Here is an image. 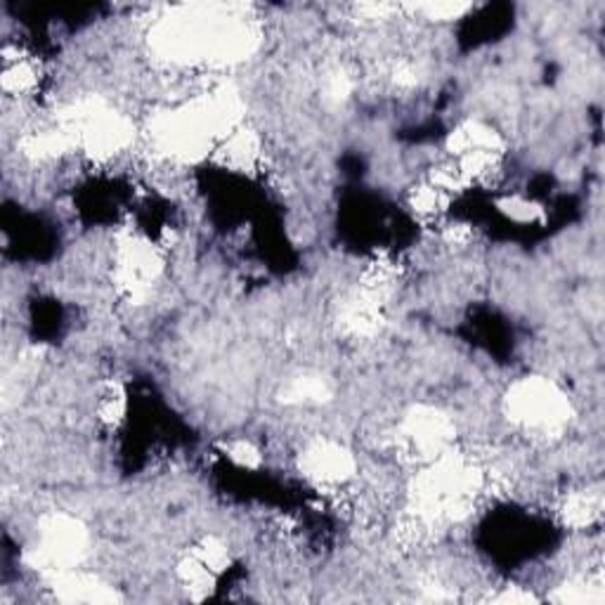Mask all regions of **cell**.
Segmentation results:
<instances>
[{
  "mask_svg": "<svg viewBox=\"0 0 605 605\" xmlns=\"http://www.w3.org/2000/svg\"><path fill=\"white\" fill-rule=\"evenodd\" d=\"M504 414L516 428L540 440L560 438L574 416V407L556 382L546 376H523L504 396Z\"/></svg>",
  "mask_w": 605,
  "mask_h": 605,
  "instance_id": "6da1fadb",
  "label": "cell"
},
{
  "mask_svg": "<svg viewBox=\"0 0 605 605\" xmlns=\"http://www.w3.org/2000/svg\"><path fill=\"white\" fill-rule=\"evenodd\" d=\"M90 532L81 518L66 511H50L38 518L36 542L26 552V566L40 577H52L81 568L88 556Z\"/></svg>",
  "mask_w": 605,
  "mask_h": 605,
  "instance_id": "7a4b0ae2",
  "label": "cell"
},
{
  "mask_svg": "<svg viewBox=\"0 0 605 605\" xmlns=\"http://www.w3.org/2000/svg\"><path fill=\"white\" fill-rule=\"evenodd\" d=\"M396 455L412 463H428L457 447V421L435 404H412L392 435Z\"/></svg>",
  "mask_w": 605,
  "mask_h": 605,
  "instance_id": "3957f363",
  "label": "cell"
},
{
  "mask_svg": "<svg viewBox=\"0 0 605 605\" xmlns=\"http://www.w3.org/2000/svg\"><path fill=\"white\" fill-rule=\"evenodd\" d=\"M164 275V249L125 230L111 251V281L125 303H145Z\"/></svg>",
  "mask_w": 605,
  "mask_h": 605,
  "instance_id": "277c9868",
  "label": "cell"
},
{
  "mask_svg": "<svg viewBox=\"0 0 605 605\" xmlns=\"http://www.w3.org/2000/svg\"><path fill=\"white\" fill-rule=\"evenodd\" d=\"M299 471L319 489L339 492L358 477V457L334 438H315L299 455Z\"/></svg>",
  "mask_w": 605,
  "mask_h": 605,
  "instance_id": "5b68a950",
  "label": "cell"
},
{
  "mask_svg": "<svg viewBox=\"0 0 605 605\" xmlns=\"http://www.w3.org/2000/svg\"><path fill=\"white\" fill-rule=\"evenodd\" d=\"M44 83V66L38 58L24 52L20 44H8L3 48V72H0V90H3L5 100L10 102H24L40 90Z\"/></svg>",
  "mask_w": 605,
  "mask_h": 605,
  "instance_id": "8992f818",
  "label": "cell"
},
{
  "mask_svg": "<svg viewBox=\"0 0 605 605\" xmlns=\"http://www.w3.org/2000/svg\"><path fill=\"white\" fill-rule=\"evenodd\" d=\"M506 143L497 129L481 119H463L445 137V157H504Z\"/></svg>",
  "mask_w": 605,
  "mask_h": 605,
  "instance_id": "52a82bcc",
  "label": "cell"
},
{
  "mask_svg": "<svg viewBox=\"0 0 605 605\" xmlns=\"http://www.w3.org/2000/svg\"><path fill=\"white\" fill-rule=\"evenodd\" d=\"M214 159L230 173H258L265 164L263 137L253 125L244 121L242 125H237L230 135L220 140L214 152Z\"/></svg>",
  "mask_w": 605,
  "mask_h": 605,
  "instance_id": "ba28073f",
  "label": "cell"
},
{
  "mask_svg": "<svg viewBox=\"0 0 605 605\" xmlns=\"http://www.w3.org/2000/svg\"><path fill=\"white\" fill-rule=\"evenodd\" d=\"M336 322L350 339L358 341H370L374 336L382 334L386 325V313H384V301L376 295L362 291L358 287L355 293L346 295L336 313Z\"/></svg>",
  "mask_w": 605,
  "mask_h": 605,
  "instance_id": "9c48e42d",
  "label": "cell"
},
{
  "mask_svg": "<svg viewBox=\"0 0 605 605\" xmlns=\"http://www.w3.org/2000/svg\"><path fill=\"white\" fill-rule=\"evenodd\" d=\"M48 589L62 603H117L121 601L119 591L107 584L102 577L86 572L81 568L66 570L48 577Z\"/></svg>",
  "mask_w": 605,
  "mask_h": 605,
  "instance_id": "30bf717a",
  "label": "cell"
},
{
  "mask_svg": "<svg viewBox=\"0 0 605 605\" xmlns=\"http://www.w3.org/2000/svg\"><path fill=\"white\" fill-rule=\"evenodd\" d=\"M407 208H410V214L424 225H440L447 218V210L449 204H452V196H447L445 192H440L435 185L426 178H421L419 182L407 190Z\"/></svg>",
  "mask_w": 605,
  "mask_h": 605,
  "instance_id": "8fae6325",
  "label": "cell"
},
{
  "mask_svg": "<svg viewBox=\"0 0 605 605\" xmlns=\"http://www.w3.org/2000/svg\"><path fill=\"white\" fill-rule=\"evenodd\" d=\"M603 511L601 492L594 489H572L558 501L560 523L570 530H586L596 523Z\"/></svg>",
  "mask_w": 605,
  "mask_h": 605,
  "instance_id": "7c38bea8",
  "label": "cell"
},
{
  "mask_svg": "<svg viewBox=\"0 0 605 605\" xmlns=\"http://www.w3.org/2000/svg\"><path fill=\"white\" fill-rule=\"evenodd\" d=\"M129 392H125L121 382L111 378V382L102 384L100 390H97L93 414L97 424L114 431L123 424L125 416H129Z\"/></svg>",
  "mask_w": 605,
  "mask_h": 605,
  "instance_id": "4fadbf2b",
  "label": "cell"
},
{
  "mask_svg": "<svg viewBox=\"0 0 605 605\" xmlns=\"http://www.w3.org/2000/svg\"><path fill=\"white\" fill-rule=\"evenodd\" d=\"M331 386L325 382V376L303 374L295 376L293 382L281 392V400L293 407H319L331 400Z\"/></svg>",
  "mask_w": 605,
  "mask_h": 605,
  "instance_id": "5bb4252c",
  "label": "cell"
},
{
  "mask_svg": "<svg viewBox=\"0 0 605 605\" xmlns=\"http://www.w3.org/2000/svg\"><path fill=\"white\" fill-rule=\"evenodd\" d=\"M176 577H178V582L187 589V594L194 601H202V598L210 596V591L216 589V582H218V574L210 572L192 552H187L178 560Z\"/></svg>",
  "mask_w": 605,
  "mask_h": 605,
  "instance_id": "9a60e30c",
  "label": "cell"
},
{
  "mask_svg": "<svg viewBox=\"0 0 605 605\" xmlns=\"http://www.w3.org/2000/svg\"><path fill=\"white\" fill-rule=\"evenodd\" d=\"M497 210L506 220L516 222V225H537V222H544V218H546L544 206L523 194L501 196V199L497 202Z\"/></svg>",
  "mask_w": 605,
  "mask_h": 605,
  "instance_id": "2e32d148",
  "label": "cell"
},
{
  "mask_svg": "<svg viewBox=\"0 0 605 605\" xmlns=\"http://www.w3.org/2000/svg\"><path fill=\"white\" fill-rule=\"evenodd\" d=\"M190 552L199 558L204 566L214 572V574H222L225 570L230 568V562H232V552H230V546L228 542H225L222 537H218V534H204V537L196 542Z\"/></svg>",
  "mask_w": 605,
  "mask_h": 605,
  "instance_id": "e0dca14e",
  "label": "cell"
},
{
  "mask_svg": "<svg viewBox=\"0 0 605 605\" xmlns=\"http://www.w3.org/2000/svg\"><path fill=\"white\" fill-rule=\"evenodd\" d=\"M225 459H230L237 469L258 471L263 467V449L249 438H234L222 447Z\"/></svg>",
  "mask_w": 605,
  "mask_h": 605,
  "instance_id": "ac0fdd59",
  "label": "cell"
},
{
  "mask_svg": "<svg viewBox=\"0 0 605 605\" xmlns=\"http://www.w3.org/2000/svg\"><path fill=\"white\" fill-rule=\"evenodd\" d=\"M407 10H412L416 17L433 22V24H447L463 20L473 10L469 3H426V5H410Z\"/></svg>",
  "mask_w": 605,
  "mask_h": 605,
  "instance_id": "d6986e66",
  "label": "cell"
},
{
  "mask_svg": "<svg viewBox=\"0 0 605 605\" xmlns=\"http://www.w3.org/2000/svg\"><path fill=\"white\" fill-rule=\"evenodd\" d=\"M552 601H560V603H601L603 591H601L598 582H591L586 577V580H572L568 584L558 586V591L552 596Z\"/></svg>",
  "mask_w": 605,
  "mask_h": 605,
  "instance_id": "ffe728a7",
  "label": "cell"
},
{
  "mask_svg": "<svg viewBox=\"0 0 605 605\" xmlns=\"http://www.w3.org/2000/svg\"><path fill=\"white\" fill-rule=\"evenodd\" d=\"M489 601H495V603H530V601H537V598H534L530 591H525L523 586H504L499 594L489 596Z\"/></svg>",
  "mask_w": 605,
  "mask_h": 605,
  "instance_id": "44dd1931",
  "label": "cell"
}]
</instances>
